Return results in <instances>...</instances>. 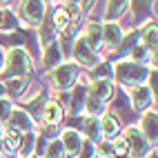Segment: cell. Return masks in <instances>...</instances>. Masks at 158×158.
I'll return each mask as SVG.
<instances>
[{
    "label": "cell",
    "instance_id": "5bb4252c",
    "mask_svg": "<svg viewBox=\"0 0 158 158\" xmlns=\"http://www.w3.org/2000/svg\"><path fill=\"white\" fill-rule=\"evenodd\" d=\"M118 134H120V120L114 114H105L100 118V136L114 140V138H118Z\"/></svg>",
    "mask_w": 158,
    "mask_h": 158
},
{
    "label": "cell",
    "instance_id": "ac0fdd59",
    "mask_svg": "<svg viewBox=\"0 0 158 158\" xmlns=\"http://www.w3.org/2000/svg\"><path fill=\"white\" fill-rule=\"evenodd\" d=\"M127 9H129L127 0H111V2H107V14H105V20H107V23H114V20H118L120 16H125Z\"/></svg>",
    "mask_w": 158,
    "mask_h": 158
},
{
    "label": "cell",
    "instance_id": "d6986e66",
    "mask_svg": "<svg viewBox=\"0 0 158 158\" xmlns=\"http://www.w3.org/2000/svg\"><path fill=\"white\" fill-rule=\"evenodd\" d=\"M45 67L47 69H56L58 65H62V54H60V45L58 43H51L49 47H45Z\"/></svg>",
    "mask_w": 158,
    "mask_h": 158
},
{
    "label": "cell",
    "instance_id": "277c9868",
    "mask_svg": "<svg viewBox=\"0 0 158 158\" xmlns=\"http://www.w3.org/2000/svg\"><path fill=\"white\" fill-rule=\"evenodd\" d=\"M7 123H9V131H16V134H20V136L36 129V123L29 118V114H27L25 109H16V107L11 109Z\"/></svg>",
    "mask_w": 158,
    "mask_h": 158
},
{
    "label": "cell",
    "instance_id": "5b68a950",
    "mask_svg": "<svg viewBox=\"0 0 158 158\" xmlns=\"http://www.w3.org/2000/svg\"><path fill=\"white\" fill-rule=\"evenodd\" d=\"M51 80L58 89H69L78 82V67L76 65H58L51 73Z\"/></svg>",
    "mask_w": 158,
    "mask_h": 158
},
{
    "label": "cell",
    "instance_id": "8992f818",
    "mask_svg": "<svg viewBox=\"0 0 158 158\" xmlns=\"http://www.w3.org/2000/svg\"><path fill=\"white\" fill-rule=\"evenodd\" d=\"M20 16L25 23H29L31 27L43 25V16H45V2L40 0H29V2H20Z\"/></svg>",
    "mask_w": 158,
    "mask_h": 158
},
{
    "label": "cell",
    "instance_id": "6da1fadb",
    "mask_svg": "<svg viewBox=\"0 0 158 158\" xmlns=\"http://www.w3.org/2000/svg\"><path fill=\"white\" fill-rule=\"evenodd\" d=\"M31 69V58L27 54V49L16 47L9 49V54L5 56V67H2V80H11V78H29Z\"/></svg>",
    "mask_w": 158,
    "mask_h": 158
},
{
    "label": "cell",
    "instance_id": "7bdbcfd3",
    "mask_svg": "<svg viewBox=\"0 0 158 158\" xmlns=\"http://www.w3.org/2000/svg\"><path fill=\"white\" fill-rule=\"evenodd\" d=\"M0 158H2V156H0Z\"/></svg>",
    "mask_w": 158,
    "mask_h": 158
},
{
    "label": "cell",
    "instance_id": "74e56055",
    "mask_svg": "<svg viewBox=\"0 0 158 158\" xmlns=\"http://www.w3.org/2000/svg\"><path fill=\"white\" fill-rule=\"evenodd\" d=\"M2 67H5V49L0 47V73H2Z\"/></svg>",
    "mask_w": 158,
    "mask_h": 158
},
{
    "label": "cell",
    "instance_id": "83f0119b",
    "mask_svg": "<svg viewBox=\"0 0 158 158\" xmlns=\"http://www.w3.org/2000/svg\"><path fill=\"white\" fill-rule=\"evenodd\" d=\"M91 78H94V80H109V82H111V78H114V69H111V65H109V62H102L100 67L94 69Z\"/></svg>",
    "mask_w": 158,
    "mask_h": 158
},
{
    "label": "cell",
    "instance_id": "d4e9b609",
    "mask_svg": "<svg viewBox=\"0 0 158 158\" xmlns=\"http://www.w3.org/2000/svg\"><path fill=\"white\" fill-rule=\"evenodd\" d=\"M138 40H140V34H138V31H129V34L120 40V45H118V56L129 54V51L138 45Z\"/></svg>",
    "mask_w": 158,
    "mask_h": 158
},
{
    "label": "cell",
    "instance_id": "52a82bcc",
    "mask_svg": "<svg viewBox=\"0 0 158 158\" xmlns=\"http://www.w3.org/2000/svg\"><path fill=\"white\" fill-rule=\"evenodd\" d=\"M71 54H73V58H76V62H78V65H82V67H94V65H98V54H94V51L87 47V43L82 40V36L76 38V45L71 47Z\"/></svg>",
    "mask_w": 158,
    "mask_h": 158
},
{
    "label": "cell",
    "instance_id": "f35d334b",
    "mask_svg": "<svg viewBox=\"0 0 158 158\" xmlns=\"http://www.w3.org/2000/svg\"><path fill=\"white\" fill-rule=\"evenodd\" d=\"M5 94H7V91H5V85H2V82H0V98H2Z\"/></svg>",
    "mask_w": 158,
    "mask_h": 158
},
{
    "label": "cell",
    "instance_id": "1f68e13d",
    "mask_svg": "<svg viewBox=\"0 0 158 158\" xmlns=\"http://www.w3.org/2000/svg\"><path fill=\"white\" fill-rule=\"evenodd\" d=\"M62 11L67 14V18L71 20V23H76L78 16L82 14V9H80V5H78V2H65V5H62Z\"/></svg>",
    "mask_w": 158,
    "mask_h": 158
},
{
    "label": "cell",
    "instance_id": "7c38bea8",
    "mask_svg": "<svg viewBox=\"0 0 158 158\" xmlns=\"http://www.w3.org/2000/svg\"><path fill=\"white\" fill-rule=\"evenodd\" d=\"M82 40L87 43V47L94 51V54H98L100 47H102V25L89 23L87 29H85V36H82Z\"/></svg>",
    "mask_w": 158,
    "mask_h": 158
},
{
    "label": "cell",
    "instance_id": "ffe728a7",
    "mask_svg": "<svg viewBox=\"0 0 158 158\" xmlns=\"http://www.w3.org/2000/svg\"><path fill=\"white\" fill-rule=\"evenodd\" d=\"M5 91H9V96L18 98L27 87H29V78H11V80H5Z\"/></svg>",
    "mask_w": 158,
    "mask_h": 158
},
{
    "label": "cell",
    "instance_id": "9c48e42d",
    "mask_svg": "<svg viewBox=\"0 0 158 158\" xmlns=\"http://www.w3.org/2000/svg\"><path fill=\"white\" fill-rule=\"evenodd\" d=\"M87 96L105 105V102L114 96V87H111L109 80H94L91 85L87 87Z\"/></svg>",
    "mask_w": 158,
    "mask_h": 158
},
{
    "label": "cell",
    "instance_id": "f1b7e54d",
    "mask_svg": "<svg viewBox=\"0 0 158 158\" xmlns=\"http://www.w3.org/2000/svg\"><path fill=\"white\" fill-rule=\"evenodd\" d=\"M34 143H36V134L34 131L23 134V138H20V152L25 154V158H27V154L34 152Z\"/></svg>",
    "mask_w": 158,
    "mask_h": 158
},
{
    "label": "cell",
    "instance_id": "8d00e7d4",
    "mask_svg": "<svg viewBox=\"0 0 158 158\" xmlns=\"http://www.w3.org/2000/svg\"><path fill=\"white\" fill-rule=\"evenodd\" d=\"M111 145H114V154H116V156L127 154V145H125V140H116V143H111Z\"/></svg>",
    "mask_w": 158,
    "mask_h": 158
},
{
    "label": "cell",
    "instance_id": "e575fe53",
    "mask_svg": "<svg viewBox=\"0 0 158 158\" xmlns=\"http://www.w3.org/2000/svg\"><path fill=\"white\" fill-rule=\"evenodd\" d=\"M96 154H98V158H100V156H102V158H111V156H116L111 143H100V147H96Z\"/></svg>",
    "mask_w": 158,
    "mask_h": 158
},
{
    "label": "cell",
    "instance_id": "7402d4cb",
    "mask_svg": "<svg viewBox=\"0 0 158 158\" xmlns=\"http://www.w3.org/2000/svg\"><path fill=\"white\" fill-rule=\"evenodd\" d=\"M45 105H47V94H45V91L40 94L36 100H29V102H27V109H29L27 114H29V118H31V120H34V118H36V120H40Z\"/></svg>",
    "mask_w": 158,
    "mask_h": 158
},
{
    "label": "cell",
    "instance_id": "4fadbf2b",
    "mask_svg": "<svg viewBox=\"0 0 158 158\" xmlns=\"http://www.w3.org/2000/svg\"><path fill=\"white\" fill-rule=\"evenodd\" d=\"M123 40V29L116 23H105L102 25V45H107L109 49H118Z\"/></svg>",
    "mask_w": 158,
    "mask_h": 158
},
{
    "label": "cell",
    "instance_id": "4dcf8cb0",
    "mask_svg": "<svg viewBox=\"0 0 158 158\" xmlns=\"http://www.w3.org/2000/svg\"><path fill=\"white\" fill-rule=\"evenodd\" d=\"M71 25H73V23L67 18V14L62 11V9H58V14H56V18H54V27H56L58 31H67Z\"/></svg>",
    "mask_w": 158,
    "mask_h": 158
},
{
    "label": "cell",
    "instance_id": "60d3db41",
    "mask_svg": "<svg viewBox=\"0 0 158 158\" xmlns=\"http://www.w3.org/2000/svg\"><path fill=\"white\" fill-rule=\"evenodd\" d=\"M0 138H2V127H0Z\"/></svg>",
    "mask_w": 158,
    "mask_h": 158
},
{
    "label": "cell",
    "instance_id": "8fae6325",
    "mask_svg": "<svg viewBox=\"0 0 158 158\" xmlns=\"http://www.w3.org/2000/svg\"><path fill=\"white\" fill-rule=\"evenodd\" d=\"M158 116H156V111H147L145 116H143V123H140V134H143V138L147 140V143H156V138H158Z\"/></svg>",
    "mask_w": 158,
    "mask_h": 158
},
{
    "label": "cell",
    "instance_id": "d6a6232c",
    "mask_svg": "<svg viewBox=\"0 0 158 158\" xmlns=\"http://www.w3.org/2000/svg\"><path fill=\"white\" fill-rule=\"evenodd\" d=\"M47 145H49V140H47V136H43V134H38L36 136V143H34V156H38V158H45V152H47Z\"/></svg>",
    "mask_w": 158,
    "mask_h": 158
},
{
    "label": "cell",
    "instance_id": "d590c367",
    "mask_svg": "<svg viewBox=\"0 0 158 158\" xmlns=\"http://www.w3.org/2000/svg\"><path fill=\"white\" fill-rule=\"evenodd\" d=\"M11 109H14V107H11V100H7V98H0V123L9 118Z\"/></svg>",
    "mask_w": 158,
    "mask_h": 158
},
{
    "label": "cell",
    "instance_id": "9a60e30c",
    "mask_svg": "<svg viewBox=\"0 0 158 158\" xmlns=\"http://www.w3.org/2000/svg\"><path fill=\"white\" fill-rule=\"evenodd\" d=\"M40 120H43L45 125H49V127H56V125L62 120V107H60L58 102H54V100H47Z\"/></svg>",
    "mask_w": 158,
    "mask_h": 158
},
{
    "label": "cell",
    "instance_id": "e0dca14e",
    "mask_svg": "<svg viewBox=\"0 0 158 158\" xmlns=\"http://www.w3.org/2000/svg\"><path fill=\"white\" fill-rule=\"evenodd\" d=\"M85 100H87V85L85 82H76V89L71 94V116H80L82 114Z\"/></svg>",
    "mask_w": 158,
    "mask_h": 158
},
{
    "label": "cell",
    "instance_id": "3957f363",
    "mask_svg": "<svg viewBox=\"0 0 158 158\" xmlns=\"http://www.w3.org/2000/svg\"><path fill=\"white\" fill-rule=\"evenodd\" d=\"M125 145H127V152H131L134 158H143V156H149L152 147L149 143H147L143 138V134L136 129V127H129L127 131H125Z\"/></svg>",
    "mask_w": 158,
    "mask_h": 158
},
{
    "label": "cell",
    "instance_id": "ba28073f",
    "mask_svg": "<svg viewBox=\"0 0 158 158\" xmlns=\"http://www.w3.org/2000/svg\"><path fill=\"white\" fill-rule=\"evenodd\" d=\"M58 140L62 145V149H65V156H76L80 145H82V136H80L78 129H65Z\"/></svg>",
    "mask_w": 158,
    "mask_h": 158
},
{
    "label": "cell",
    "instance_id": "2e32d148",
    "mask_svg": "<svg viewBox=\"0 0 158 158\" xmlns=\"http://www.w3.org/2000/svg\"><path fill=\"white\" fill-rule=\"evenodd\" d=\"M80 129L85 131V136H87V140L89 143H102L100 138V118H94V116H87L85 120H82V125H80Z\"/></svg>",
    "mask_w": 158,
    "mask_h": 158
},
{
    "label": "cell",
    "instance_id": "7a4b0ae2",
    "mask_svg": "<svg viewBox=\"0 0 158 158\" xmlns=\"http://www.w3.org/2000/svg\"><path fill=\"white\" fill-rule=\"evenodd\" d=\"M114 76L118 78L125 87H140V85H145L147 76H149V69L145 65H136L131 60H123V62L116 65Z\"/></svg>",
    "mask_w": 158,
    "mask_h": 158
},
{
    "label": "cell",
    "instance_id": "44dd1931",
    "mask_svg": "<svg viewBox=\"0 0 158 158\" xmlns=\"http://www.w3.org/2000/svg\"><path fill=\"white\" fill-rule=\"evenodd\" d=\"M0 29H5V31H18L20 29L18 16L11 9H2V11H0Z\"/></svg>",
    "mask_w": 158,
    "mask_h": 158
},
{
    "label": "cell",
    "instance_id": "f546056e",
    "mask_svg": "<svg viewBox=\"0 0 158 158\" xmlns=\"http://www.w3.org/2000/svg\"><path fill=\"white\" fill-rule=\"evenodd\" d=\"M45 158H65V149H62L60 140H49L47 152H45Z\"/></svg>",
    "mask_w": 158,
    "mask_h": 158
},
{
    "label": "cell",
    "instance_id": "cb8c5ba5",
    "mask_svg": "<svg viewBox=\"0 0 158 158\" xmlns=\"http://www.w3.org/2000/svg\"><path fill=\"white\" fill-rule=\"evenodd\" d=\"M2 147L7 154H18L20 152V134H16V131L2 134Z\"/></svg>",
    "mask_w": 158,
    "mask_h": 158
},
{
    "label": "cell",
    "instance_id": "4316f807",
    "mask_svg": "<svg viewBox=\"0 0 158 158\" xmlns=\"http://www.w3.org/2000/svg\"><path fill=\"white\" fill-rule=\"evenodd\" d=\"M85 111L89 114V116H94V118H102L105 114V105L102 102H98V100H94V98H89L87 96V100H85Z\"/></svg>",
    "mask_w": 158,
    "mask_h": 158
},
{
    "label": "cell",
    "instance_id": "b9f144b4",
    "mask_svg": "<svg viewBox=\"0 0 158 158\" xmlns=\"http://www.w3.org/2000/svg\"><path fill=\"white\" fill-rule=\"evenodd\" d=\"M31 158H38V156H31Z\"/></svg>",
    "mask_w": 158,
    "mask_h": 158
},
{
    "label": "cell",
    "instance_id": "ee69618b",
    "mask_svg": "<svg viewBox=\"0 0 158 158\" xmlns=\"http://www.w3.org/2000/svg\"><path fill=\"white\" fill-rule=\"evenodd\" d=\"M23 158H25V156H23Z\"/></svg>",
    "mask_w": 158,
    "mask_h": 158
},
{
    "label": "cell",
    "instance_id": "836d02e7",
    "mask_svg": "<svg viewBox=\"0 0 158 158\" xmlns=\"http://www.w3.org/2000/svg\"><path fill=\"white\" fill-rule=\"evenodd\" d=\"M78 156H80V158H98V154H96V145L89 143V140H82L80 149H78Z\"/></svg>",
    "mask_w": 158,
    "mask_h": 158
},
{
    "label": "cell",
    "instance_id": "603a6c76",
    "mask_svg": "<svg viewBox=\"0 0 158 158\" xmlns=\"http://www.w3.org/2000/svg\"><path fill=\"white\" fill-rule=\"evenodd\" d=\"M156 38H158V29H156V25H147L145 27V31L140 34V40H143V47L145 49H149L152 54H156Z\"/></svg>",
    "mask_w": 158,
    "mask_h": 158
},
{
    "label": "cell",
    "instance_id": "484cf974",
    "mask_svg": "<svg viewBox=\"0 0 158 158\" xmlns=\"http://www.w3.org/2000/svg\"><path fill=\"white\" fill-rule=\"evenodd\" d=\"M51 43H56V27L54 23H43L40 25V45L49 47Z\"/></svg>",
    "mask_w": 158,
    "mask_h": 158
},
{
    "label": "cell",
    "instance_id": "30bf717a",
    "mask_svg": "<svg viewBox=\"0 0 158 158\" xmlns=\"http://www.w3.org/2000/svg\"><path fill=\"white\" fill-rule=\"evenodd\" d=\"M152 100H154V96H152V91L147 89L145 85L134 87L131 96H129V102H131V109H134V111H145V109H149Z\"/></svg>",
    "mask_w": 158,
    "mask_h": 158
},
{
    "label": "cell",
    "instance_id": "ab89813d",
    "mask_svg": "<svg viewBox=\"0 0 158 158\" xmlns=\"http://www.w3.org/2000/svg\"><path fill=\"white\" fill-rule=\"evenodd\" d=\"M147 158H156V152H154V154H149V156H147Z\"/></svg>",
    "mask_w": 158,
    "mask_h": 158
}]
</instances>
